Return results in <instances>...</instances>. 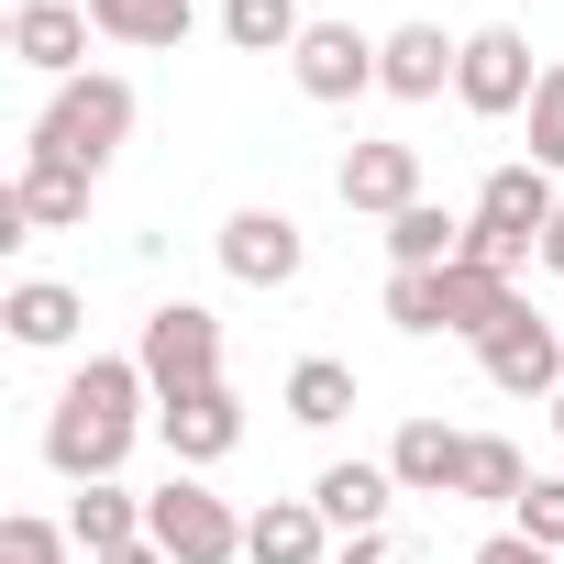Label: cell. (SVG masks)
<instances>
[{
    "mask_svg": "<svg viewBox=\"0 0 564 564\" xmlns=\"http://www.w3.org/2000/svg\"><path fill=\"white\" fill-rule=\"evenodd\" d=\"M289 421H311V432H333V421H355V366H333V355H311V366H289Z\"/></svg>",
    "mask_w": 564,
    "mask_h": 564,
    "instance_id": "cb8c5ba5",
    "label": "cell"
},
{
    "mask_svg": "<svg viewBox=\"0 0 564 564\" xmlns=\"http://www.w3.org/2000/svg\"><path fill=\"white\" fill-rule=\"evenodd\" d=\"M388 254H399V265H421V276H443V265L465 254V221H454L443 199H410V210L388 221Z\"/></svg>",
    "mask_w": 564,
    "mask_h": 564,
    "instance_id": "44dd1931",
    "label": "cell"
},
{
    "mask_svg": "<svg viewBox=\"0 0 564 564\" xmlns=\"http://www.w3.org/2000/svg\"><path fill=\"white\" fill-rule=\"evenodd\" d=\"M531 166L564 177V67H542V89H531Z\"/></svg>",
    "mask_w": 564,
    "mask_h": 564,
    "instance_id": "484cf974",
    "label": "cell"
},
{
    "mask_svg": "<svg viewBox=\"0 0 564 564\" xmlns=\"http://www.w3.org/2000/svg\"><path fill=\"white\" fill-rule=\"evenodd\" d=\"M89 34H100V23L78 12V0H23V12H12V56H23V67H45L56 89H67V78H89V67H78V56H89Z\"/></svg>",
    "mask_w": 564,
    "mask_h": 564,
    "instance_id": "4fadbf2b",
    "label": "cell"
},
{
    "mask_svg": "<svg viewBox=\"0 0 564 564\" xmlns=\"http://www.w3.org/2000/svg\"><path fill=\"white\" fill-rule=\"evenodd\" d=\"M221 34L243 45V56H300V0H221Z\"/></svg>",
    "mask_w": 564,
    "mask_h": 564,
    "instance_id": "603a6c76",
    "label": "cell"
},
{
    "mask_svg": "<svg viewBox=\"0 0 564 564\" xmlns=\"http://www.w3.org/2000/svg\"><path fill=\"white\" fill-rule=\"evenodd\" d=\"M388 498H399V476L366 465V454H355V465H322V487H311V509H322L344 542H355V531H388Z\"/></svg>",
    "mask_w": 564,
    "mask_h": 564,
    "instance_id": "ac0fdd59",
    "label": "cell"
},
{
    "mask_svg": "<svg viewBox=\"0 0 564 564\" xmlns=\"http://www.w3.org/2000/svg\"><path fill=\"white\" fill-rule=\"evenodd\" d=\"M388 322H399V333H443V276L399 265V276H388Z\"/></svg>",
    "mask_w": 564,
    "mask_h": 564,
    "instance_id": "4316f807",
    "label": "cell"
},
{
    "mask_svg": "<svg viewBox=\"0 0 564 564\" xmlns=\"http://www.w3.org/2000/svg\"><path fill=\"white\" fill-rule=\"evenodd\" d=\"M89 23H100L111 45L166 56V45H188V0H89Z\"/></svg>",
    "mask_w": 564,
    "mask_h": 564,
    "instance_id": "7402d4cb",
    "label": "cell"
},
{
    "mask_svg": "<svg viewBox=\"0 0 564 564\" xmlns=\"http://www.w3.org/2000/svg\"><path fill=\"white\" fill-rule=\"evenodd\" d=\"M100 564H166V553H155V542H122V553H100Z\"/></svg>",
    "mask_w": 564,
    "mask_h": 564,
    "instance_id": "1f68e13d",
    "label": "cell"
},
{
    "mask_svg": "<svg viewBox=\"0 0 564 564\" xmlns=\"http://www.w3.org/2000/svg\"><path fill=\"white\" fill-rule=\"evenodd\" d=\"M300 265H311V232L289 210H232L221 221V276L232 289H300Z\"/></svg>",
    "mask_w": 564,
    "mask_h": 564,
    "instance_id": "ba28073f",
    "label": "cell"
},
{
    "mask_svg": "<svg viewBox=\"0 0 564 564\" xmlns=\"http://www.w3.org/2000/svg\"><path fill=\"white\" fill-rule=\"evenodd\" d=\"M520 542L564 553V476H531V487H520Z\"/></svg>",
    "mask_w": 564,
    "mask_h": 564,
    "instance_id": "f1b7e54d",
    "label": "cell"
},
{
    "mask_svg": "<svg viewBox=\"0 0 564 564\" xmlns=\"http://www.w3.org/2000/svg\"><path fill=\"white\" fill-rule=\"evenodd\" d=\"M454 67H465V45H454L443 23H399V34L377 45V89H388V100H443Z\"/></svg>",
    "mask_w": 564,
    "mask_h": 564,
    "instance_id": "30bf717a",
    "label": "cell"
},
{
    "mask_svg": "<svg viewBox=\"0 0 564 564\" xmlns=\"http://www.w3.org/2000/svg\"><path fill=\"white\" fill-rule=\"evenodd\" d=\"M144 542H155L166 564H243V520H232V498H210L188 465H177L166 487H144Z\"/></svg>",
    "mask_w": 564,
    "mask_h": 564,
    "instance_id": "277c9868",
    "label": "cell"
},
{
    "mask_svg": "<svg viewBox=\"0 0 564 564\" xmlns=\"http://www.w3.org/2000/svg\"><path fill=\"white\" fill-rule=\"evenodd\" d=\"M144 366L133 355H89L67 388H56V421H45V465L67 476V487H100V476H122V454H133V432H144Z\"/></svg>",
    "mask_w": 564,
    "mask_h": 564,
    "instance_id": "6da1fadb",
    "label": "cell"
},
{
    "mask_svg": "<svg viewBox=\"0 0 564 564\" xmlns=\"http://www.w3.org/2000/svg\"><path fill=\"white\" fill-rule=\"evenodd\" d=\"M553 432H564V388H553Z\"/></svg>",
    "mask_w": 564,
    "mask_h": 564,
    "instance_id": "836d02e7",
    "label": "cell"
},
{
    "mask_svg": "<svg viewBox=\"0 0 564 564\" xmlns=\"http://www.w3.org/2000/svg\"><path fill=\"white\" fill-rule=\"evenodd\" d=\"M67 531H78V553L100 564V553H122V542H144V498H133L122 476H100V487H78V509H67Z\"/></svg>",
    "mask_w": 564,
    "mask_h": 564,
    "instance_id": "d6986e66",
    "label": "cell"
},
{
    "mask_svg": "<svg viewBox=\"0 0 564 564\" xmlns=\"http://www.w3.org/2000/svg\"><path fill=\"white\" fill-rule=\"evenodd\" d=\"M520 487H531V465H520V443H498V432H476V454H465V498H487V509H520Z\"/></svg>",
    "mask_w": 564,
    "mask_h": 564,
    "instance_id": "d4e9b609",
    "label": "cell"
},
{
    "mask_svg": "<svg viewBox=\"0 0 564 564\" xmlns=\"http://www.w3.org/2000/svg\"><path fill=\"white\" fill-rule=\"evenodd\" d=\"M410 199H421V144H355V155H344V210L399 221Z\"/></svg>",
    "mask_w": 564,
    "mask_h": 564,
    "instance_id": "2e32d148",
    "label": "cell"
},
{
    "mask_svg": "<svg viewBox=\"0 0 564 564\" xmlns=\"http://www.w3.org/2000/svg\"><path fill=\"white\" fill-rule=\"evenodd\" d=\"M465 454H476V432H454V421H399L388 476H399L410 498H465Z\"/></svg>",
    "mask_w": 564,
    "mask_h": 564,
    "instance_id": "7c38bea8",
    "label": "cell"
},
{
    "mask_svg": "<svg viewBox=\"0 0 564 564\" xmlns=\"http://www.w3.org/2000/svg\"><path fill=\"white\" fill-rule=\"evenodd\" d=\"M67 520H0V564H67Z\"/></svg>",
    "mask_w": 564,
    "mask_h": 564,
    "instance_id": "83f0119b",
    "label": "cell"
},
{
    "mask_svg": "<svg viewBox=\"0 0 564 564\" xmlns=\"http://www.w3.org/2000/svg\"><path fill=\"white\" fill-rule=\"evenodd\" d=\"M0 322H12V344H34V355H56L89 311H78V289H56V276H23L12 300H0Z\"/></svg>",
    "mask_w": 564,
    "mask_h": 564,
    "instance_id": "ffe728a7",
    "label": "cell"
},
{
    "mask_svg": "<svg viewBox=\"0 0 564 564\" xmlns=\"http://www.w3.org/2000/svg\"><path fill=\"white\" fill-rule=\"evenodd\" d=\"M289 67H300V89H311V100H366V89H377V45H366L355 23H311Z\"/></svg>",
    "mask_w": 564,
    "mask_h": 564,
    "instance_id": "5bb4252c",
    "label": "cell"
},
{
    "mask_svg": "<svg viewBox=\"0 0 564 564\" xmlns=\"http://www.w3.org/2000/svg\"><path fill=\"white\" fill-rule=\"evenodd\" d=\"M509 311H520V289H509V265H476V254H454V265H443V333L487 344V333H498Z\"/></svg>",
    "mask_w": 564,
    "mask_h": 564,
    "instance_id": "e0dca14e",
    "label": "cell"
},
{
    "mask_svg": "<svg viewBox=\"0 0 564 564\" xmlns=\"http://www.w3.org/2000/svg\"><path fill=\"white\" fill-rule=\"evenodd\" d=\"M122 144H133V78L89 67V78H67V89L45 100V122H34V144H23V155H45V166H78V177H100V166H111Z\"/></svg>",
    "mask_w": 564,
    "mask_h": 564,
    "instance_id": "7a4b0ae2",
    "label": "cell"
},
{
    "mask_svg": "<svg viewBox=\"0 0 564 564\" xmlns=\"http://www.w3.org/2000/svg\"><path fill=\"white\" fill-rule=\"evenodd\" d=\"M133 366H144L155 410H166V399H188V388H221V322H210L199 300H166V311H144Z\"/></svg>",
    "mask_w": 564,
    "mask_h": 564,
    "instance_id": "5b68a950",
    "label": "cell"
},
{
    "mask_svg": "<svg viewBox=\"0 0 564 564\" xmlns=\"http://www.w3.org/2000/svg\"><path fill=\"white\" fill-rule=\"evenodd\" d=\"M476 366H487V388H498V399H553V388H564V322L509 311V322L476 344Z\"/></svg>",
    "mask_w": 564,
    "mask_h": 564,
    "instance_id": "52a82bcc",
    "label": "cell"
},
{
    "mask_svg": "<svg viewBox=\"0 0 564 564\" xmlns=\"http://www.w3.org/2000/svg\"><path fill=\"white\" fill-rule=\"evenodd\" d=\"M553 210H564V188H553V177H542V166L520 155V166H498V177L476 188V210H465V254H476V265H509V276H520V265L542 254Z\"/></svg>",
    "mask_w": 564,
    "mask_h": 564,
    "instance_id": "3957f363",
    "label": "cell"
},
{
    "mask_svg": "<svg viewBox=\"0 0 564 564\" xmlns=\"http://www.w3.org/2000/svg\"><path fill=\"white\" fill-rule=\"evenodd\" d=\"M155 432H166V454L199 476V465H221V454L243 443V399H232V388H188V399L155 410Z\"/></svg>",
    "mask_w": 564,
    "mask_h": 564,
    "instance_id": "8fae6325",
    "label": "cell"
},
{
    "mask_svg": "<svg viewBox=\"0 0 564 564\" xmlns=\"http://www.w3.org/2000/svg\"><path fill=\"white\" fill-rule=\"evenodd\" d=\"M67 221H89V177L78 166H45V155H23V177L0 188V232H67Z\"/></svg>",
    "mask_w": 564,
    "mask_h": 564,
    "instance_id": "9c48e42d",
    "label": "cell"
},
{
    "mask_svg": "<svg viewBox=\"0 0 564 564\" xmlns=\"http://www.w3.org/2000/svg\"><path fill=\"white\" fill-rule=\"evenodd\" d=\"M531 89H542L531 34H520V23H476V34H465V67H454V100H465L476 122H509V111H531Z\"/></svg>",
    "mask_w": 564,
    "mask_h": 564,
    "instance_id": "8992f818",
    "label": "cell"
},
{
    "mask_svg": "<svg viewBox=\"0 0 564 564\" xmlns=\"http://www.w3.org/2000/svg\"><path fill=\"white\" fill-rule=\"evenodd\" d=\"M344 542H333V520L311 509V498H265L254 520H243V564H333Z\"/></svg>",
    "mask_w": 564,
    "mask_h": 564,
    "instance_id": "9a60e30c",
    "label": "cell"
},
{
    "mask_svg": "<svg viewBox=\"0 0 564 564\" xmlns=\"http://www.w3.org/2000/svg\"><path fill=\"white\" fill-rule=\"evenodd\" d=\"M542 265H553V276H564V210H553V232H542Z\"/></svg>",
    "mask_w": 564,
    "mask_h": 564,
    "instance_id": "d6a6232c",
    "label": "cell"
},
{
    "mask_svg": "<svg viewBox=\"0 0 564 564\" xmlns=\"http://www.w3.org/2000/svg\"><path fill=\"white\" fill-rule=\"evenodd\" d=\"M476 564H564V553H542V542H520V531H498V542H476Z\"/></svg>",
    "mask_w": 564,
    "mask_h": 564,
    "instance_id": "4dcf8cb0",
    "label": "cell"
},
{
    "mask_svg": "<svg viewBox=\"0 0 564 564\" xmlns=\"http://www.w3.org/2000/svg\"><path fill=\"white\" fill-rule=\"evenodd\" d=\"M553 322H564V311H553Z\"/></svg>",
    "mask_w": 564,
    "mask_h": 564,
    "instance_id": "e575fe53",
    "label": "cell"
},
{
    "mask_svg": "<svg viewBox=\"0 0 564 564\" xmlns=\"http://www.w3.org/2000/svg\"><path fill=\"white\" fill-rule=\"evenodd\" d=\"M333 564H421V553H410V542H399V531H355V542H344V553H333Z\"/></svg>",
    "mask_w": 564,
    "mask_h": 564,
    "instance_id": "f546056e",
    "label": "cell"
}]
</instances>
